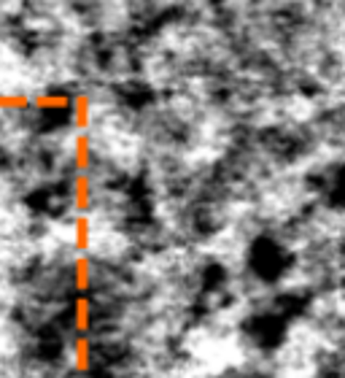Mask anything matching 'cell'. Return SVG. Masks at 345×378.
<instances>
[{"mask_svg":"<svg viewBox=\"0 0 345 378\" xmlns=\"http://www.w3.org/2000/svg\"><path fill=\"white\" fill-rule=\"evenodd\" d=\"M186 378H297L286 367V364L275 362H262V360H251L246 354L226 349L221 354H216L213 360L205 364H199L195 373H189Z\"/></svg>","mask_w":345,"mask_h":378,"instance_id":"1","label":"cell"}]
</instances>
